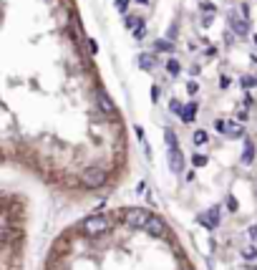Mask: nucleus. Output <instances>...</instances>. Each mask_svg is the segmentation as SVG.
<instances>
[{
  "instance_id": "nucleus-11",
  "label": "nucleus",
  "mask_w": 257,
  "mask_h": 270,
  "mask_svg": "<svg viewBox=\"0 0 257 270\" xmlns=\"http://www.w3.org/2000/svg\"><path fill=\"white\" fill-rule=\"evenodd\" d=\"M154 48H156L159 53H172V51H174V46H172V41H166V38H159V41L154 43Z\"/></svg>"
},
{
  "instance_id": "nucleus-23",
  "label": "nucleus",
  "mask_w": 257,
  "mask_h": 270,
  "mask_svg": "<svg viewBox=\"0 0 257 270\" xmlns=\"http://www.w3.org/2000/svg\"><path fill=\"white\" fill-rule=\"evenodd\" d=\"M242 255L249 260V257H254V255H257V250H254V247H244V250H242Z\"/></svg>"
},
{
  "instance_id": "nucleus-27",
  "label": "nucleus",
  "mask_w": 257,
  "mask_h": 270,
  "mask_svg": "<svg viewBox=\"0 0 257 270\" xmlns=\"http://www.w3.org/2000/svg\"><path fill=\"white\" fill-rule=\"evenodd\" d=\"M249 237H252V240H257V227H249Z\"/></svg>"
},
{
  "instance_id": "nucleus-7",
  "label": "nucleus",
  "mask_w": 257,
  "mask_h": 270,
  "mask_svg": "<svg viewBox=\"0 0 257 270\" xmlns=\"http://www.w3.org/2000/svg\"><path fill=\"white\" fill-rule=\"evenodd\" d=\"M144 230H146L149 235H154V237H161V235H166V227H164V222H161L159 217H149V222L144 225Z\"/></svg>"
},
{
  "instance_id": "nucleus-12",
  "label": "nucleus",
  "mask_w": 257,
  "mask_h": 270,
  "mask_svg": "<svg viewBox=\"0 0 257 270\" xmlns=\"http://www.w3.org/2000/svg\"><path fill=\"white\" fill-rule=\"evenodd\" d=\"M242 134H244L242 124H237V121H227V137H242Z\"/></svg>"
},
{
  "instance_id": "nucleus-22",
  "label": "nucleus",
  "mask_w": 257,
  "mask_h": 270,
  "mask_svg": "<svg viewBox=\"0 0 257 270\" xmlns=\"http://www.w3.org/2000/svg\"><path fill=\"white\" fill-rule=\"evenodd\" d=\"M159 96H161V89H159V86H151V101H159Z\"/></svg>"
},
{
  "instance_id": "nucleus-20",
  "label": "nucleus",
  "mask_w": 257,
  "mask_h": 270,
  "mask_svg": "<svg viewBox=\"0 0 257 270\" xmlns=\"http://www.w3.org/2000/svg\"><path fill=\"white\" fill-rule=\"evenodd\" d=\"M116 11H119V13H126V11H129V0H116Z\"/></svg>"
},
{
  "instance_id": "nucleus-15",
  "label": "nucleus",
  "mask_w": 257,
  "mask_h": 270,
  "mask_svg": "<svg viewBox=\"0 0 257 270\" xmlns=\"http://www.w3.org/2000/svg\"><path fill=\"white\" fill-rule=\"evenodd\" d=\"M192 139H194V144H204V142H207V131H202V129H199V131H194V134H192Z\"/></svg>"
},
{
  "instance_id": "nucleus-19",
  "label": "nucleus",
  "mask_w": 257,
  "mask_h": 270,
  "mask_svg": "<svg viewBox=\"0 0 257 270\" xmlns=\"http://www.w3.org/2000/svg\"><path fill=\"white\" fill-rule=\"evenodd\" d=\"M192 162H194V167H204V164H207V157H204V154H194Z\"/></svg>"
},
{
  "instance_id": "nucleus-8",
  "label": "nucleus",
  "mask_w": 257,
  "mask_h": 270,
  "mask_svg": "<svg viewBox=\"0 0 257 270\" xmlns=\"http://www.w3.org/2000/svg\"><path fill=\"white\" fill-rule=\"evenodd\" d=\"M229 26H232V31L237 33V36H247V21H234V16H229Z\"/></svg>"
},
{
  "instance_id": "nucleus-3",
  "label": "nucleus",
  "mask_w": 257,
  "mask_h": 270,
  "mask_svg": "<svg viewBox=\"0 0 257 270\" xmlns=\"http://www.w3.org/2000/svg\"><path fill=\"white\" fill-rule=\"evenodd\" d=\"M104 182H106L104 167H89V169L83 172V184H86V187H101Z\"/></svg>"
},
{
  "instance_id": "nucleus-14",
  "label": "nucleus",
  "mask_w": 257,
  "mask_h": 270,
  "mask_svg": "<svg viewBox=\"0 0 257 270\" xmlns=\"http://www.w3.org/2000/svg\"><path fill=\"white\" fill-rule=\"evenodd\" d=\"M212 126H214L219 134H227V121H224V119H214V124H212Z\"/></svg>"
},
{
  "instance_id": "nucleus-24",
  "label": "nucleus",
  "mask_w": 257,
  "mask_h": 270,
  "mask_svg": "<svg viewBox=\"0 0 257 270\" xmlns=\"http://www.w3.org/2000/svg\"><path fill=\"white\" fill-rule=\"evenodd\" d=\"M199 8H202L204 13H212V11H214V6H212V3H199Z\"/></svg>"
},
{
  "instance_id": "nucleus-4",
  "label": "nucleus",
  "mask_w": 257,
  "mask_h": 270,
  "mask_svg": "<svg viewBox=\"0 0 257 270\" xmlns=\"http://www.w3.org/2000/svg\"><path fill=\"white\" fill-rule=\"evenodd\" d=\"M94 99H96V106H99L104 114H109V116H111V114H116V106H114L111 96H109L104 89H96V91H94Z\"/></svg>"
},
{
  "instance_id": "nucleus-6",
  "label": "nucleus",
  "mask_w": 257,
  "mask_h": 270,
  "mask_svg": "<svg viewBox=\"0 0 257 270\" xmlns=\"http://www.w3.org/2000/svg\"><path fill=\"white\" fill-rule=\"evenodd\" d=\"M197 220H199L207 230H212V227H217V222H219V210H217V207H212L207 215H204V212H202V215H197Z\"/></svg>"
},
{
  "instance_id": "nucleus-10",
  "label": "nucleus",
  "mask_w": 257,
  "mask_h": 270,
  "mask_svg": "<svg viewBox=\"0 0 257 270\" xmlns=\"http://www.w3.org/2000/svg\"><path fill=\"white\" fill-rule=\"evenodd\" d=\"M139 66H141L144 71H151V69L156 66V58H154L151 53H141V56H139Z\"/></svg>"
},
{
  "instance_id": "nucleus-16",
  "label": "nucleus",
  "mask_w": 257,
  "mask_h": 270,
  "mask_svg": "<svg viewBox=\"0 0 257 270\" xmlns=\"http://www.w3.org/2000/svg\"><path fill=\"white\" fill-rule=\"evenodd\" d=\"M164 139H166V144H169V147H179V142L174 139V131H169V129H166V131H164Z\"/></svg>"
},
{
  "instance_id": "nucleus-13",
  "label": "nucleus",
  "mask_w": 257,
  "mask_h": 270,
  "mask_svg": "<svg viewBox=\"0 0 257 270\" xmlns=\"http://www.w3.org/2000/svg\"><path fill=\"white\" fill-rule=\"evenodd\" d=\"M166 71H169L172 76H179V74H182V63H179L177 58H169V63H166Z\"/></svg>"
},
{
  "instance_id": "nucleus-2",
  "label": "nucleus",
  "mask_w": 257,
  "mask_h": 270,
  "mask_svg": "<svg viewBox=\"0 0 257 270\" xmlns=\"http://www.w3.org/2000/svg\"><path fill=\"white\" fill-rule=\"evenodd\" d=\"M124 222L129 227H144L149 222V215L141 207H129V210H124Z\"/></svg>"
},
{
  "instance_id": "nucleus-25",
  "label": "nucleus",
  "mask_w": 257,
  "mask_h": 270,
  "mask_svg": "<svg viewBox=\"0 0 257 270\" xmlns=\"http://www.w3.org/2000/svg\"><path fill=\"white\" fill-rule=\"evenodd\" d=\"M89 51L96 56V53H99V43H96V41H89Z\"/></svg>"
},
{
  "instance_id": "nucleus-28",
  "label": "nucleus",
  "mask_w": 257,
  "mask_h": 270,
  "mask_svg": "<svg viewBox=\"0 0 257 270\" xmlns=\"http://www.w3.org/2000/svg\"><path fill=\"white\" fill-rule=\"evenodd\" d=\"M136 3H141V6H146V3H149V0H136Z\"/></svg>"
},
{
  "instance_id": "nucleus-21",
  "label": "nucleus",
  "mask_w": 257,
  "mask_h": 270,
  "mask_svg": "<svg viewBox=\"0 0 257 270\" xmlns=\"http://www.w3.org/2000/svg\"><path fill=\"white\" fill-rule=\"evenodd\" d=\"M244 147H247V149H244V162H249V159H252V152H254V147H252V142H247Z\"/></svg>"
},
{
  "instance_id": "nucleus-17",
  "label": "nucleus",
  "mask_w": 257,
  "mask_h": 270,
  "mask_svg": "<svg viewBox=\"0 0 257 270\" xmlns=\"http://www.w3.org/2000/svg\"><path fill=\"white\" fill-rule=\"evenodd\" d=\"M242 86H244V89H252V86H257V79H252V76H242Z\"/></svg>"
},
{
  "instance_id": "nucleus-5",
  "label": "nucleus",
  "mask_w": 257,
  "mask_h": 270,
  "mask_svg": "<svg viewBox=\"0 0 257 270\" xmlns=\"http://www.w3.org/2000/svg\"><path fill=\"white\" fill-rule=\"evenodd\" d=\"M166 159H169V169L172 172H182L184 169V157H182V152L177 149V147H169V154H166Z\"/></svg>"
},
{
  "instance_id": "nucleus-29",
  "label": "nucleus",
  "mask_w": 257,
  "mask_h": 270,
  "mask_svg": "<svg viewBox=\"0 0 257 270\" xmlns=\"http://www.w3.org/2000/svg\"><path fill=\"white\" fill-rule=\"evenodd\" d=\"M254 46H257V36H254Z\"/></svg>"
},
{
  "instance_id": "nucleus-18",
  "label": "nucleus",
  "mask_w": 257,
  "mask_h": 270,
  "mask_svg": "<svg viewBox=\"0 0 257 270\" xmlns=\"http://www.w3.org/2000/svg\"><path fill=\"white\" fill-rule=\"evenodd\" d=\"M182 109H184V106H182L177 99H172V104H169V111H172V114H182Z\"/></svg>"
},
{
  "instance_id": "nucleus-1",
  "label": "nucleus",
  "mask_w": 257,
  "mask_h": 270,
  "mask_svg": "<svg viewBox=\"0 0 257 270\" xmlns=\"http://www.w3.org/2000/svg\"><path fill=\"white\" fill-rule=\"evenodd\" d=\"M109 227H111V222H109V217H104V215H91V217H86L83 225H81V230H83L89 237H99V235L109 232Z\"/></svg>"
},
{
  "instance_id": "nucleus-26",
  "label": "nucleus",
  "mask_w": 257,
  "mask_h": 270,
  "mask_svg": "<svg viewBox=\"0 0 257 270\" xmlns=\"http://www.w3.org/2000/svg\"><path fill=\"white\" fill-rule=\"evenodd\" d=\"M197 89H199V86H197L194 81H189V84H187V91H189V94H197Z\"/></svg>"
},
{
  "instance_id": "nucleus-9",
  "label": "nucleus",
  "mask_w": 257,
  "mask_h": 270,
  "mask_svg": "<svg viewBox=\"0 0 257 270\" xmlns=\"http://www.w3.org/2000/svg\"><path fill=\"white\" fill-rule=\"evenodd\" d=\"M194 114H197V101H189V104L182 109V114H179V116H182V121H187V124H189V121L194 119Z\"/></svg>"
}]
</instances>
